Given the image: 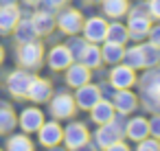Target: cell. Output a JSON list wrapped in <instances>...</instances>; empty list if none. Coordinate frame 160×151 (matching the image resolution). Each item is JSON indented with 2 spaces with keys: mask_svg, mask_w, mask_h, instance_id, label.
Wrapping results in <instances>:
<instances>
[{
  "mask_svg": "<svg viewBox=\"0 0 160 151\" xmlns=\"http://www.w3.org/2000/svg\"><path fill=\"white\" fill-rule=\"evenodd\" d=\"M123 53H125V48H123V44H114V42H105V46L101 48V57H103V61L105 64H118L121 59H123Z\"/></svg>",
  "mask_w": 160,
  "mask_h": 151,
  "instance_id": "cb8c5ba5",
  "label": "cell"
},
{
  "mask_svg": "<svg viewBox=\"0 0 160 151\" xmlns=\"http://www.w3.org/2000/svg\"><path fill=\"white\" fill-rule=\"evenodd\" d=\"M138 99L129 92V88H121L116 94H114V99H112V105H114V112H121V114H129V112H134L136 110V103Z\"/></svg>",
  "mask_w": 160,
  "mask_h": 151,
  "instance_id": "4fadbf2b",
  "label": "cell"
},
{
  "mask_svg": "<svg viewBox=\"0 0 160 151\" xmlns=\"http://www.w3.org/2000/svg\"><path fill=\"white\" fill-rule=\"evenodd\" d=\"M66 46H68V51H70L72 59H75V57L79 59V55H81V53H83V48H86V40H81V37H72Z\"/></svg>",
  "mask_w": 160,
  "mask_h": 151,
  "instance_id": "4dcf8cb0",
  "label": "cell"
},
{
  "mask_svg": "<svg viewBox=\"0 0 160 151\" xmlns=\"http://www.w3.org/2000/svg\"><path fill=\"white\" fill-rule=\"evenodd\" d=\"M7 149H11V151H31L33 149V142L29 140V136H24V134H16V136H9V140H7Z\"/></svg>",
  "mask_w": 160,
  "mask_h": 151,
  "instance_id": "f546056e",
  "label": "cell"
},
{
  "mask_svg": "<svg viewBox=\"0 0 160 151\" xmlns=\"http://www.w3.org/2000/svg\"><path fill=\"white\" fill-rule=\"evenodd\" d=\"M51 94H53L51 81L33 77V81H31V85H29L27 96H29L31 101H35V103H44V101H48V99H51Z\"/></svg>",
  "mask_w": 160,
  "mask_h": 151,
  "instance_id": "7c38bea8",
  "label": "cell"
},
{
  "mask_svg": "<svg viewBox=\"0 0 160 151\" xmlns=\"http://www.w3.org/2000/svg\"><path fill=\"white\" fill-rule=\"evenodd\" d=\"M31 22H33L38 35H48V33L53 31V27H55V18H53L51 11H38V13L31 18Z\"/></svg>",
  "mask_w": 160,
  "mask_h": 151,
  "instance_id": "44dd1931",
  "label": "cell"
},
{
  "mask_svg": "<svg viewBox=\"0 0 160 151\" xmlns=\"http://www.w3.org/2000/svg\"><path fill=\"white\" fill-rule=\"evenodd\" d=\"M27 5H38V2H42V0H24Z\"/></svg>",
  "mask_w": 160,
  "mask_h": 151,
  "instance_id": "74e56055",
  "label": "cell"
},
{
  "mask_svg": "<svg viewBox=\"0 0 160 151\" xmlns=\"http://www.w3.org/2000/svg\"><path fill=\"white\" fill-rule=\"evenodd\" d=\"M16 123H18V118H16L13 110H11L9 105H0V134L13 131Z\"/></svg>",
  "mask_w": 160,
  "mask_h": 151,
  "instance_id": "4316f807",
  "label": "cell"
},
{
  "mask_svg": "<svg viewBox=\"0 0 160 151\" xmlns=\"http://www.w3.org/2000/svg\"><path fill=\"white\" fill-rule=\"evenodd\" d=\"M13 35H16V42L18 44H24V42H33L38 37L35 33V27L31 20H18V24L13 27Z\"/></svg>",
  "mask_w": 160,
  "mask_h": 151,
  "instance_id": "7402d4cb",
  "label": "cell"
},
{
  "mask_svg": "<svg viewBox=\"0 0 160 151\" xmlns=\"http://www.w3.org/2000/svg\"><path fill=\"white\" fill-rule=\"evenodd\" d=\"M81 31H83V40H86V42H90V44H99V42L105 40L108 22H105L103 18H90V20L83 22Z\"/></svg>",
  "mask_w": 160,
  "mask_h": 151,
  "instance_id": "5b68a950",
  "label": "cell"
},
{
  "mask_svg": "<svg viewBox=\"0 0 160 151\" xmlns=\"http://www.w3.org/2000/svg\"><path fill=\"white\" fill-rule=\"evenodd\" d=\"M147 9H149V16H151V18L160 20V0H149Z\"/></svg>",
  "mask_w": 160,
  "mask_h": 151,
  "instance_id": "e575fe53",
  "label": "cell"
},
{
  "mask_svg": "<svg viewBox=\"0 0 160 151\" xmlns=\"http://www.w3.org/2000/svg\"><path fill=\"white\" fill-rule=\"evenodd\" d=\"M123 59H125V64H127L129 68H134V70H138V68H145V61H142V51H140V46L127 48V51L123 53Z\"/></svg>",
  "mask_w": 160,
  "mask_h": 151,
  "instance_id": "f1b7e54d",
  "label": "cell"
},
{
  "mask_svg": "<svg viewBox=\"0 0 160 151\" xmlns=\"http://www.w3.org/2000/svg\"><path fill=\"white\" fill-rule=\"evenodd\" d=\"M129 140H142V138H147L149 136V125H147V118H142V116H136V118H129L127 123H125V131H123Z\"/></svg>",
  "mask_w": 160,
  "mask_h": 151,
  "instance_id": "2e32d148",
  "label": "cell"
},
{
  "mask_svg": "<svg viewBox=\"0 0 160 151\" xmlns=\"http://www.w3.org/2000/svg\"><path fill=\"white\" fill-rule=\"evenodd\" d=\"M75 110H77L75 96H70V94H66V92L57 94V96L51 101V114H53L55 118H70V116L75 114Z\"/></svg>",
  "mask_w": 160,
  "mask_h": 151,
  "instance_id": "52a82bcc",
  "label": "cell"
},
{
  "mask_svg": "<svg viewBox=\"0 0 160 151\" xmlns=\"http://www.w3.org/2000/svg\"><path fill=\"white\" fill-rule=\"evenodd\" d=\"M134 83H136L134 68H129L127 64L125 66H116L114 64V68L110 72V85H114L116 90H121V88H132Z\"/></svg>",
  "mask_w": 160,
  "mask_h": 151,
  "instance_id": "ba28073f",
  "label": "cell"
},
{
  "mask_svg": "<svg viewBox=\"0 0 160 151\" xmlns=\"http://www.w3.org/2000/svg\"><path fill=\"white\" fill-rule=\"evenodd\" d=\"M18 123H20V127H22L24 134H33V131H38L42 127L44 114L38 107H24L22 114H20V118H18Z\"/></svg>",
  "mask_w": 160,
  "mask_h": 151,
  "instance_id": "8fae6325",
  "label": "cell"
},
{
  "mask_svg": "<svg viewBox=\"0 0 160 151\" xmlns=\"http://www.w3.org/2000/svg\"><path fill=\"white\" fill-rule=\"evenodd\" d=\"M149 42L153 44V46H158L160 48V24H156V27H149Z\"/></svg>",
  "mask_w": 160,
  "mask_h": 151,
  "instance_id": "836d02e7",
  "label": "cell"
},
{
  "mask_svg": "<svg viewBox=\"0 0 160 151\" xmlns=\"http://www.w3.org/2000/svg\"><path fill=\"white\" fill-rule=\"evenodd\" d=\"M38 138H40V144L44 147H57L64 138V129L59 127V123L51 120V123H42V127L38 129Z\"/></svg>",
  "mask_w": 160,
  "mask_h": 151,
  "instance_id": "9c48e42d",
  "label": "cell"
},
{
  "mask_svg": "<svg viewBox=\"0 0 160 151\" xmlns=\"http://www.w3.org/2000/svg\"><path fill=\"white\" fill-rule=\"evenodd\" d=\"M114 114H116V112H114V105H112L108 99H99V101L90 107V116H92V120L99 123V125L110 123Z\"/></svg>",
  "mask_w": 160,
  "mask_h": 151,
  "instance_id": "ac0fdd59",
  "label": "cell"
},
{
  "mask_svg": "<svg viewBox=\"0 0 160 151\" xmlns=\"http://www.w3.org/2000/svg\"><path fill=\"white\" fill-rule=\"evenodd\" d=\"M140 51H142L145 68H153V66H158V64H160V48H158V46H153V44L149 42V44H142V46H140Z\"/></svg>",
  "mask_w": 160,
  "mask_h": 151,
  "instance_id": "83f0119b",
  "label": "cell"
},
{
  "mask_svg": "<svg viewBox=\"0 0 160 151\" xmlns=\"http://www.w3.org/2000/svg\"><path fill=\"white\" fill-rule=\"evenodd\" d=\"M138 149H140V151H147V149H160V140L153 138V136H147V138L138 140Z\"/></svg>",
  "mask_w": 160,
  "mask_h": 151,
  "instance_id": "1f68e13d",
  "label": "cell"
},
{
  "mask_svg": "<svg viewBox=\"0 0 160 151\" xmlns=\"http://www.w3.org/2000/svg\"><path fill=\"white\" fill-rule=\"evenodd\" d=\"M2 59H5V48L0 46V64H2Z\"/></svg>",
  "mask_w": 160,
  "mask_h": 151,
  "instance_id": "f35d334b",
  "label": "cell"
},
{
  "mask_svg": "<svg viewBox=\"0 0 160 151\" xmlns=\"http://www.w3.org/2000/svg\"><path fill=\"white\" fill-rule=\"evenodd\" d=\"M94 138H97V144H99L101 149H110V144L121 138V131H118V129L112 125V120H110V123H103V125L97 129Z\"/></svg>",
  "mask_w": 160,
  "mask_h": 151,
  "instance_id": "d6986e66",
  "label": "cell"
},
{
  "mask_svg": "<svg viewBox=\"0 0 160 151\" xmlns=\"http://www.w3.org/2000/svg\"><path fill=\"white\" fill-rule=\"evenodd\" d=\"M70 64H72V55H70L68 46L57 44L55 48H51V53H48V66H51L53 70H64V68H68Z\"/></svg>",
  "mask_w": 160,
  "mask_h": 151,
  "instance_id": "5bb4252c",
  "label": "cell"
},
{
  "mask_svg": "<svg viewBox=\"0 0 160 151\" xmlns=\"http://www.w3.org/2000/svg\"><path fill=\"white\" fill-rule=\"evenodd\" d=\"M9 5H16V0H0V7H9Z\"/></svg>",
  "mask_w": 160,
  "mask_h": 151,
  "instance_id": "8d00e7d4",
  "label": "cell"
},
{
  "mask_svg": "<svg viewBox=\"0 0 160 151\" xmlns=\"http://www.w3.org/2000/svg\"><path fill=\"white\" fill-rule=\"evenodd\" d=\"M127 37H129L127 27H123V24H118V22L108 24V33H105V40H108V42H114V44H125V42H127Z\"/></svg>",
  "mask_w": 160,
  "mask_h": 151,
  "instance_id": "484cf974",
  "label": "cell"
},
{
  "mask_svg": "<svg viewBox=\"0 0 160 151\" xmlns=\"http://www.w3.org/2000/svg\"><path fill=\"white\" fill-rule=\"evenodd\" d=\"M88 138H90V134H88V129H86V125H81V123H70L66 129H64V142H66V147L68 149H81L86 142H88Z\"/></svg>",
  "mask_w": 160,
  "mask_h": 151,
  "instance_id": "8992f818",
  "label": "cell"
},
{
  "mask_svg": "<svg viewBox=\"0 0 160 151\" xmlns=\"http://www.w3.org/2000/svg\"><path fill=\"white\" fill-rule=\"evenodd\" d=\"M151 27V16H140V13H132L129 16V24H127V31H129V37H145L147 31Z\"/></svg>",
  "mask_w": 160,
  "mask_h": 151,
  "instance_id": "e0dca14e",
  "label": "cell"
},
{
  "mask_svg": "<svg viewBox=\"0 0 160 151\" xmlns=\"http://www.w3.org/2000/svg\"><path fill=\"white\" fill-rule=\"evenodd\" d=\"M88 2H101V0H88Z\"/></svg>",
  "mask_w": 160,
  "mask_h": 151,
  "instance_id": "ab89813d",
  "label": "cell"
},
{
  "mask_svg": "<svg viewBox=\"0 0 160 151\" xmlns=\"http://www.w3.org/2000/svg\"><path fill=\"white\" fill-rule=\"evenodd\" d=\"M57 24L59 29L66 33V35H75L81 31L83 27V16L79 9H64L59 16H57Z\"/></svg>",
  "mask_w": 160,
  "mask_h": 151,
  "instance_id": "277c9868",
  "label": "cell"
},
{
  "mask_svg": "<svg viewBox=\"0 0 160 151\" xmlns=\"http://www.w3.org/2000/svg\"><path fill=\"white\" fill-rule=\"evenodd\" d=\"M140 88L145 96V107L160 114V70H151L149 75H145Z\"/></svg>",
  "mask_w": 160,
  "mask_h": 151,
  "instance_id": "6da1fadb",
  "label": "cell"
},
{
  "mask_svg": "<svg viewBox=\"0 0 160 151\" xmlns=\"http://www.w3.org/2000/svg\"><path fill=\"white\" fill-rule=\"evenodd\" d=\"M31 81H33V75H31V72H29L27 68L13 70V72H11V75L7 77V90H9V92H11L13 96L22 99V96H27Z\"/></svg>",
  "mask_w": 160,
  "mask_h": 151,
  "instance_id": "3957f363",
  "label": "cell"
},
{
  "mask_svg": "<svg viewBox=\"0 0 160 151\" xmlns=\"http://www.w3.org/2000/svg\"><path fill=\"white\" fill-rule=\"evenodd\" d=\"M46 2V7H53V9H59V7H64V5H68V0H44Z\"/></svg>",
  "mask_w": 160,
  "mask_h": 151,
  "instance_id": "d590c367",
  "label": "cell"
},
{
  "mask_svg": "<svg viewBox=\"0 0 160 151\" xmlns=\"http://www.w3.org/2000/svg\"><path fill=\"white\" fill-rule=\"evenodd\" d=\"M20 20V11L16 5H9V7H0V33H11L13 27L18 24Z\"/></svg>",
  "mask_w": 160,
  "mask_h": 151,
  "instance_id": "ffe728a7",
  "label": "cell"
},
{
  "mask_svg": "<svg viewBox=\"0 0 160 151\" xmlns=\"http://www.w3.org/2000/svg\"><path fill=\"white\" fill-rule=\"evenodd\" d=\"M147 125H149V136H153V138L160 140V114L151 116V120H149Z\"/></svg>",
  "mask_w": 160,
  "mask_h": 151,
  "instance_id": "d6a6232c",
  "label": "cell"
},
{
  "mask_svg": "<svg viewBox=\"0 0 160 151\" xmlns=\"http://www.w3.org/2000/svg\"><path fill=\"white\" fill-rule=\"evenodd\" d=\"M44 57V46L40 42H24L18 48V64L22 68H38Z\"/></svg>",
  "mask_w": 160,
  "mask_h": 151,
  "instance_id": "7a4b0ae2",
  "label": "cell"
},
{
  "mask_svg": "<svg viewBox=\"0 0 160 151\" xmlns=\"http://www.w3.org/2000/svg\"><path fill=\"white\" fill-rule=\"evenodd\" d=\"M103 13L110 18H121L127 13V0H101Z\"/></svg>",
  "mask_w": 160,
  "mask_h": 151,
  "instance_id": "d4e9b609",
  "label": "cell"
},
{
  "mask_svg": "<svg viewBox=\"0 0 160 151\" xmlns=\"http://www.w3.org/2000/svg\"><path fill=\"white\" fill-rule=\"evenodd\" d=\"M90 81V68L88 66H83L81 61L79 64H70L68 68H66V83L70 85V88H79V85H83V83H88Z\"/></svg>",
  "mask_w": 160,
  "mask_h": 151,
  "instance_id": "9a60e30c",
  "label": "cell"
},
{
  "mask_svg": "<svg viewBox=\"0 0 160 151\" xmlns=\"http://www.w3.org/2000/svg\"><path fill=\"white\" fill-rule=\"evenodd\" d=\"M99 99H101V90H99L97 85H92L90 81L77 88V94H75V103H77V107H81V110H90Z\"/></svg>",
  "mask_w": 160,
  "mask_h": 151,
  "instance_id": "30bf717a",
  "label": "cell"
},
{
  "mask_svg": "<svg viewBox=\"0 0 160 151\" xmlns=\"http://www.w3.org/2000/svg\"><path fill=\"white\" fill-rule=\"evenodd\" d=\"M79 61L88 68H99L103 64V57H101V48L97 44H86L83 53L79 55Z\"/></svg>",
  "mask_w": 160,
  "mask_h": 151,
  "instance_id": "603a6c76",
  "label": "cell"
}]
</instances>
